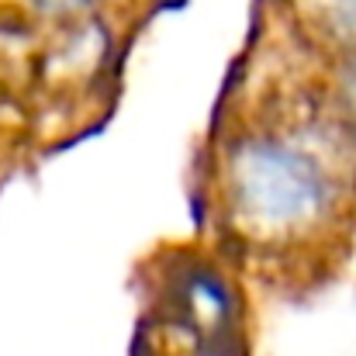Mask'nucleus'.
<instances>
[{
	"instance_id": "obj_1",
	"label": "nucleus",
	"mask_w": 356,
	"mask_h": 356,
	"mask_svg": "<svg viewBox=\"0 0 356 356\" xmlns=\"http://www.w3.org/2000/svg\"><path fill=\"white\" fill-rule=\"evenodd\" d=\"M332 128H256L225 149V215L249 242L329 232L350 194V156Z\"/></svg>"
},
{
	"instance_id": "obj_2",
	"label": "nucleus",
	"mask_w": 356,
	"mask_h": 356,
	"mask_svg": "<svg viewBox=\"0 0 356 356\" xmlns=\"http://www.w3.org/2000/svg\"><path fill=\"white\" fill-rule=\"evenodd\" d=\"M294 10L318 45L356 59V0H294Z\"/></svg>"
},
{
	"instance_id": "obj_3",
	"label": "nucleus",
	"mask_w": 356,
	"mask_h": 356,
	"mask_svg": "<svg viewBox=\"0 0 356 356\" xmlns=\"http://www.w3.org/2000/svg\"><path fill=\"white\" fill-rule=\"evenodd\" d=\"M173 356H242V350L232 346V339H215V343H194L191 350H180Z\"/></svg>"
},
{
	"instance_id": "obj_4",
	"label": "nucleus",
	"mask_w": 356,
	"mask_h": 356,
	"mask_svg": "<svg viewBox=\"0 0 356 356\" xmlns=\"http://www.w3.org/2000/svg\"><path fill=\"white\" fill-rule=\"evenodd\" d=\"M38 10H45V14H73V10H80L87 0H31Z\"/></svg>"
}]
</instances>
